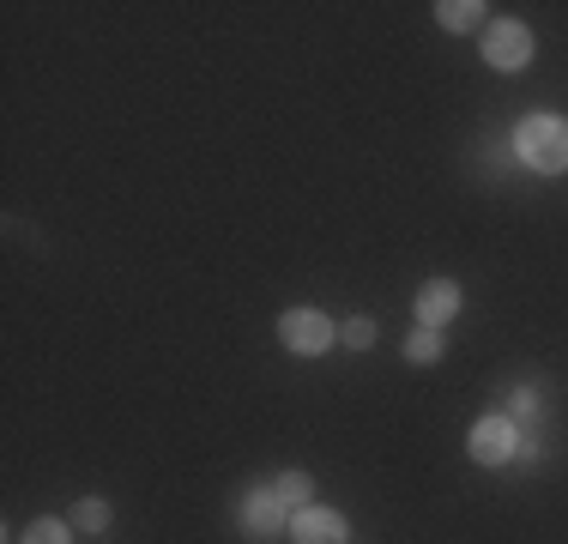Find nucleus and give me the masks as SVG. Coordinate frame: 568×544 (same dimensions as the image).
<instances>
[{"label": "nucleus", "mask_w": 568, "mask_h": 544, "mask_svg": "<svg viewBox=\"0 0 568 544\" xmlns=\"http://www.w3.org/2000/svg\"><path fill=\"white\" fill-rule=\"evenodd\" d=\"M514 158L538 175H562L568 170V121L557 115H532L514 128Z\"/></svg>", "instance_id": "f257e3e1"}, {"label": "nucleus", "mask_w": 568, "mask_h": 544, "mask_svg": "<svg viewBox=\"0 0 568 544\" xmlns=\"http://www.w3.org/2000/svg\"><path fill=\"white\" fill-rule=\"evenodd\" d=\"M484 61H490L496 73H526V67H532V31H526L520 19H496L490 31H484Z\"/></svg>", "instance_id": "f03ea898"}, {"label": "nucleus", "mask_w": 568, "mask_h": 544, "mask_svg": "<svg viewBox=\"0 0 568 544\" xmlns=\"http://www.w3.org/2000/svg\"><path fill=\"white\" fill-rule=\"evenodd\" d=\"M278 339L296 351V357H321V351H333V339H339V326H333L321 309H291V315L278 321Z\"/></svg>", "instance_id": "7ed1b4c3"}, {"label": "nucleus", "mask_w": 568, "mask_h": 544, "mask_svg": "<svg viewBox=\"0 0 568 544\" xmlns=\"http://www.w3.org/2000/svg\"><path fill=\"white\" fill-rule=\"evenodd\" d=\"M466 447H471V460H478V466H508V460L520 454V435H514L508 417H478L471 435H466Z\"/></svg>", "instance_id": "20e7f679"}, {"label": "nucleus", "mask_w": 568, "mask_h": 544, "mask_svg": "<svg viewBox=\"0 0 568 544\" xmlns=\"http://www.w3.org/2000/svg\"><path fill=\"white\" fill-rule=\"evenodd\" d=\"M345 514L339 508H296V521H291V538L296 544H345Z\"/></svg>", "instance_id": "39448f33"}, {"label": "nucleus", "mask_w": 568, "mask_h": 544, "mask_svg": "<svg viewBox=\"0 0 568 544\" xmlns=\"http://www.w3.org/2000/svg\"><path fill=\"white\" fill-rule=\"evenodd\" d=\"M284 526V502L273 496V490H248L242 496V533L248 538H278Z\"/></svg>", "instance_id": "423d86ee"}, {"label": "nucleus", "mask_w": 568, "mask_h": 544, "mask_svg": "<svg viewBox=\"0 0 568 544\" xmlns=\"http://www.w3.org/2000/svg\"><path fill=\"white\" fill-rule=\"evenodd\" d=\"M459 284L454 279H429L424 291H417V326H442V321H454L459 315Z\"/></svg>", "instance_id": "0eeeda50"}, {"label": "nucleus", "mask_w": 568, "mask_h": 544, "mask_svg": "<svg viewBox=\"0 0 568 544\" xmlns=\"http://www.w3.org/2000/svg\"><path fill=\"white\" fill-rule=\"evenodd\" d=\"M67 526H73V533H103V526H110V502H103V496H79L73 514H67Z\"/></svg>", "instance_id": "6e6552de"}, {"label": "nucleus", "mask_w": 568, "mask_h": 544, "mask_svg": "<svg viewBox=\"0 0 568 544\" xmlns=\"http://www.w3.org/2000/svg\"><path fill=\"white\" fill-rule=\"evenodd\" d=\"M442 351H448V345H442V333H436V326H417V333L405 339V363H417V370L442 363Z\"/></svg>", "instance_id": "1a4fd4ad"}, {"label": "nucleus", "mask_w": 568, "mask_h": 544, "mask_svg": "<svg viewBox=\"0 0 568 544\" xmlns=\"http://www.w3.org/2000/svg\"><path fill=\"white\" fill-rule=\"evenodd\" d=\"M436 19H442V31H471V24H484V7L478 0H442Z\"/></svg>", "instance_id": "9d476101"}, {"label": "nucleus", "mask_w": 568, "mask_h": 544, "mask_svg": "<svg viewBox=\"0 0 568 544\" xmlns=\"http://www.w3.org/2000/svg\"><path fill=\"white\" fill-rule=\"evenodd\" d=\"M273 496L284 502V508H315V502H308L315 496V478H308V472H284V478L273 484Z\"/></svg>", "instance_id": "9b49d317"}, {"label": "nucleus", "mask_w": 568, "mask_h": 544, "mask_svg": "<svg viewBox=\"0 0 568 544\" xmlns=\"http://www.w3.org/2000/svg\"><path fill=\"white\" fill-rule=\"evenodd\" d=\"M67 533H73L67 521H49V514H43V521L24 526V538H19V544H67Z\"/></svg>", "instance_id": "f8f14e48"}, {"label": "nucleus", "mask_w": 568, "mask_h": 544, "mask_svg": "<svg viewBox=\"0 0 568 544\" xmlns=\"http://www.w3.org/2000/svg\"><path fill=\"white\" fill-rule=\"evenodd\" d=\"M339 345H345V351H369V345H375V321H369V315L345 321V326H339Z\"/></svg>", "instance_id": "ddd939ff"}, {"label": "nucleus", "mask_w": 568, "mask_h": 544, "mask_svg": "<svg viewBox=\"0 0 568 544\" xmlns=\"http://www.w3.org/2000/svg\"><path fill=\"white\" fill-rule=\"evenodd\" d=\"M508 412L532 417V412H538V393H532V387H514V393H508Z\"/></svg>", "instance_id": "4468645a"}]
</instances>
